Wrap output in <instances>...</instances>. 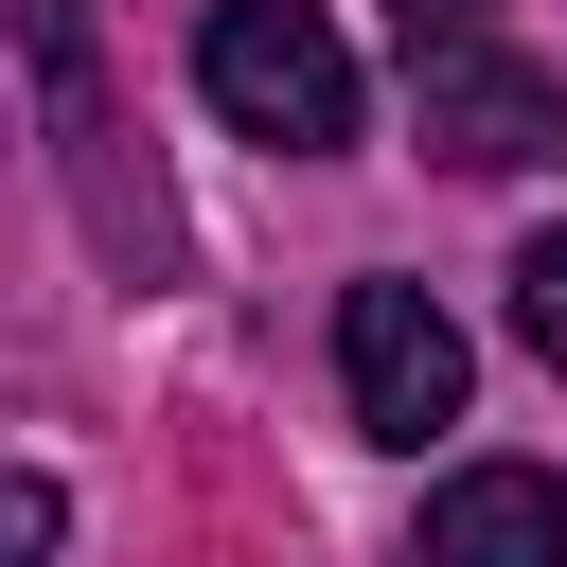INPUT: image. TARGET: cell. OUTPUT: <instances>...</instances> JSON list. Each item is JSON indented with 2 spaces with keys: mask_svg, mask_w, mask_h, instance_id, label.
Returning a JSON list of instances; mask_svg holds the SVG:
<instances>
[{
  "mask_svg": "<svg viewBox=\"0 0 567 567\" xmlns=\"http://www.w3.org/2000/svg\"><path fill=\"white\" fill-rule=\"evenodd\" d=\"M195 89H213L248 142H284V159H337V142H354V53H337L319 0H213V18H195Z\"/></svg>",
  "mask_w": 567,
  "mask_h": 567,
  "instance_id": "1",
  "label": "cell"
},
{
  "mask_svg": "<svg viewBox=\"0 0 567 567\" xmlns=\"http://www.w3.org/2000/svg\"><path fill=\"white\" fill-rule=\"evenodd\" d=\"M18 53H35V106H53V159H71L89 248H106V266H159L177 213H159V177H124V106H106V35H89V0H18Z\"/></svg>",
  "mask_w": 567,
  "mask_h": 567,
  "instance_id": "2",
  "label": "cell"
},
{
  "mask_svg": "<svg viewBox=\"0 0 567 567\" xmlns=\"http://www.w3.org/2000/svg\"><path fill=\"white\" fill-rule=\"evenodd\" d=\"M337 390H354L372 443H443L461 390H478V354H461V319H443L425 284H354V301H337Z\"/></svg>",
  "mask_w": 567,
  "mask_h": 567,
  "instance_id": "3",
  "label": "cell"
},
{
  "mask_svg": "<svg viewBox=\"0 0 567 567\" xmlns=\"http://www.w3.org/2000/svg\"><path fill=\"white\" fill-rule=\"evenodd\" d=\"M408 89H425V142H443L461 177H532V159H567V89H549L532 53H496V35H478V53H425Z\"/></svg>",
  "mask_w": 567,
  "mask_h": 567,
  "instance_id": "4",
  "label": "cell"
},
{
  "mask_svg": "<svg viewBox=\"0 0 567 567\" xmlns=\"http://www.w3.org/2000/svg\"><path fill=\"white\" fill-rule=\"evenodd\" d=\"M425 567H567V478L549 461H461L425 496Z\"/></svg>",
  "mask_w": 567,
  "mask_h": 567,
  "instance_id": "5",
  "label": "cell"
},
{
  "mask_svg": "<svg viewBox=\"0 0 567 567\" xmlns=\"http://www.w3.org/2000/svg\"><path fill=\"white\" fill-rule=\"evenodd\" d=\"M514 337L567 372V230H532V248H514Z\"/></svg>",
  "mask_w": 567,
  "mask_h": 567,
  "instance_id": "6",
  "label": "cell"
}]
</instances>
